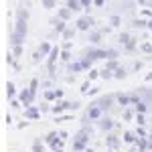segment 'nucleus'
I'll list each match as a JSON object with an SVG mask.
<instances>
[{"instance_id": "nucleus-1", "label": "nucleus", "mask_w": 152, "mask_h": 152, "mask_svg": "<svg viewBox=\"0 0 152 152\" xmlns=\"http://www.w3.org/2000/svg\"><path fill=\"white\" fill-rule=\"evenodd\" d=\"M28 18H31L28 6L23 2L14 12V28L10 31V39H8L10 47L24 45V39H26V33H28Z\"/></svg>"}, {"instance_id": "nucleus-2", "label": "nucleus", "mask_w": 152, "mask_h": 152, "mask_svg": "<svg viewBox=\"0 0 152 152\" xmlns=\"http://www.w3.org/2000/svg\"><path fill=\"white\" fill-rule=\"evenodd\" d=\"M91 134H94V130L89 124H83L79 132L73 136V152H83L87 146H89V138H91Z\"/></svg>"}, {"instance_id": "nucleus-3", "label": "nucleus", "mask_w": 152, "mask_h": 152, "mask_svg": "<svg viewBox=\"0 0 152 152\" xmlns=\"http://www.w3.org/2000/svg\"><path fill=\"white\" fill-rule=\"evenodd\" d=\"M79 107H81V102H77V99H57V104L51 107V114L53 116H61V114H67V112L73 114Z\"/></svg>"}, {"instance_id": "nucleus-4", "label": "nucleus", "mask_w": 152, "mask_h": 152, "mask_svg": "<svg viewBox=\"0 0 152 152\" xmlns=\"http://www.w3.org/2000/svg\"><path fill=\"white\" fill-rule=\"evenodd\" d=\"M104 116H105V110L99 104L91 102L85 107V112H83V116H81V122L83 124H91V122H97L99 118H104Z\"/></svg>"}, {"instance_id": "nucleus-5", "label": "nucleus", "mask_w": 152, "mask_h": 152, "mask_svg": "<svg viewBox=\"0 0 152 152\" xmlns=\"http://www.w3.org/2000/svg\"><path fill=\"white\" fill-rule=\"evenodd\" d=\"M75 26H77L81 33H89L91 28H95V18L91 16V14L85 12V14H81V16L75 20Z\"/></svg>"}, {"instance_id": "nucleus-6", "label": "nucleus", "mask_w": 152, "mask_h": 152, "mask_svg": "<svg viewBox=\"0 0 152 152\" xmlns=\"http://www.w3.org/2000/svg\"><path fill=\"white\" fill-rule=\"evenodd\" d=\"M122 136H116L114 132H107L105 134V148L110 152H118L120 150V146H122Z\"/></svg>"}, {"instance_id": "nucleus-7", "label": "nucleus", "mask_w": 152, "mask_h": 152, "mask_svg": "<svg viewBox=\"0 0 152 152\" xmlns=\"http://www.w3.org/2000/svg\"><path fill=\"white\" fill-rule=\"evenodd\" d=\"M95 124H97V128L102 130V132H105V134H107V132H114V128L118 126V122L114 120V118H110V116L99 118V120H97Z\"/></svg>"}, {"instance_id": "nucleus-8", "label": "nucleus", "mask_w": 152, "mask_h": 152, "mask_svg": "<svg viewBox=\"0 0 152 152\" xmlns=\"http://www.w3.org/2000/svg\"><path fill=\"white\" fill-rule=\"evenodd\" d=\"M116 95L118 94H107V95H102V97L94 99V102H95V104H99L105 112H110V110H112V105L116 104Z\"/></svg>"}, {"instance_id": "nucleus-9", "label": "nucleus", "mask_w": 152, "mask_h": 152, "mask_svg": "<svg viewBox=\"0 0 152 152\" xmlns=\"http://www.w3.org/2000/svg\"><path fill=\"white\" fill-rule=\"evenodd\" d=\"M23 116L26 118V120H39V118L43 116V110H41V107H39V105H26V107H24L23 110Z\"/></svg>"}, {"instance_id": "nucleus-10", "label": "nucleus", "mask_w": 152, "mask_h": 152, "mask_svg": "<svg viewBox=\"0 0 152 152\" xmlns=\"http://www.w3.org/2000/svg\"><path fill=\"white\" fill-rule=\"evenodd\" d=\"M18 99H20V102H23V105L26 107V105H33V104H35L37 97L31 94V89H28V85H26V87H23V89L18 91Z\"/></svg>"}, {"instance_id": "nucleus-11", "label": "nucleus", "mask_w": 152, "mask_h": 152, "mask_svg": "<svg viewBox=\"0 0 152 152\" xmlns=\"http://www.w3.org/2000/svg\"><path fill=\"white\" fill-rule=\"evenodd\" d=\"M51 24H53V33H55V35H63V31L69 26L67 20H63V18H59V16H53V18H51Z\"/></svg>"}, {"instance_id": "nucleus-12", "label": "nucleus", "mask_w": 152, "mask_h": 152, "mask_svg": "<svg viewBox=\"0 0 152 152\" xmlns=\"http://www.w3.org/2000/svg\"><path fill=\"white\" fill-rule=\"evenodd\" d=\"M148 20L150 18H144V16L132 18L130 20V28H134V31H148Z\"/></svg>"}, {"instance_id": "nucleus-13", "label": "nucleus", "mask_w": 152, "mask_h": 152, "mask_svg": "<svg viewBox=\"0 0 152 152\" xmlns=\"http://www.w3.org/2000/svg\"><path fill=\"white\" fill-rule=\"evenodd\" d=\"M87 41H89L91 45H95V47H99L102 41H104V33H102L99 28H91V31L87 33Z\"/></svg>"}, {"instance_id": "nucleus-14", "label": "nucleus", "mask_w": 152, "mask_h": 152, "mask_svg": "<svg viewBox=\"0 0 152 152\" xmlns=\"http://www.w3.org/2000/svg\"><path fill=\"white\" fill-rule=\"evenodd\" d=\"M67 71H69V73H75V75H77V73H83V71H85V65H83V61H81V59L77 57V59H73L71 63H67Z\"/></svg>"}, {"instance_id": "nucleus-15", "label": "nucleus", "mask_w": 152, "mask_h": 152, "mask_svg": "<svg viewBox=\"0 0 152 152\" xmlns=\"http://www.w3.org/2000/svg\"><path fill=\"white\" fill-rule=\"evenodd\" d=\"M73 14H75V12L71 10L67 4L57 8V16H59V18H63V20H67V23H71V20H73Z\"/></svg>"}, {"instance_id": "nucleus-16", "label": "nucleus", "mask_w": 152, "mask_h": 152, "mask_svg": "<svg viewBox=\"0 0 152 152\" xmlns=\"http://www.w3.org/2000/svg\"><path fill=\"white\" fill-rule=\"evenodd\" d=\"M116 104L120 105V107H128V105H132V91H130V94H118L116 95Z\"/></svg>"}, {"instance_id": "nucleus-17", "label": "nucleus", "mask_w": 152, "mask_h": 152, "mask_svg": "<svg viewBox=\"0 0 152 152\" xmlns=\"http://www.w3.org/2000/svg\"><path fill=\"white\" fill-rule=\"evenodd\" d=\"M77 33H79V28L75 26V23H73V24H69V26L63 31V35H61V37H63V39H67V41H73Z\"/></svg>"}, {"instance_id": "nucleus-18", "label": "nucleus", "mask_w": 152, "mask_h": 152, "mask_svg": "<svg viewBox=\"0 0 152 152\" xmlns=\"http://www.w3.org/2000/svg\"><path fill=\"white\" fill-rule=\"evenodd\" d=\"M122 49H124V53H134L136 49H140V45H138V37H132Z\"/></svg>"}, {"instance_id": "nucleus-19", "label": "nucleus", "mask_w": 152, "mask_h": 152, "mask_svg": "<svg viewBox=\"0 0 152 152\" xmlns=\"http://www.w3.org/2000/svg\"><path fill=\"white\" fill-rule=\"evenodd\" d=\"M53 47H55V45H51V41H41V43H39V51H41V53H43V57L47 59L49 57V53H51V51H53Z\"/></svg>"}, {"instance_id": "nucleus-20", "label": "nucleus", "mask_w": 152, "mask_h": 152, "mask_svg": "<svg viewBox=\"0 0 152 152\" xmlns=\"http://www.w3.org/2000/svg\"><path fill=\"white\" fill-rule=\"evenodd\" d=\"M43 99L45 102H57V87H47L43 91Z\"/></svg>"}, {"instance_id": "nucleus-21", "label": "nucleus", "mask_w": 152, "mask_h": 152, "mask_svg": "<svg viewBox=\"0 0 152 152\" xmlns=\"http://www.w3.org/2000/svg\"><path fill=\"white\" fill-rule=\"evenodd\" d=\"M43 140H45V144H47L49 148H51V146H53V144L59 140V130H53V132H49V134L45 136V138H43Z\"/></svg>"}, {"instance_id": "nucleus-22", "label": "nucleus", "mask_w": 152, "mask_h": 152, "mask_svg": "<svg viewBox=\"0 0 152 152\" xmlns=\"http://www.w3.org/2000/svg\"><path fill=\"white\" fill-rule=\"evenodd\" d=\"M4 87H6V97H8V102L14 99V97H18V95H16V85H14V81H6Z\"/></svg>"}, {"instance_id": "nucleus-23", "label": "nucleus", "mask_w": 152, "mask_h": 152, "mask_svg": "<svg viewBox=\"0 0 152 152\" xmlns=\"http://www.w3.org/2000/svg\"><path fill=\"white\" fill-rule=\"evenodd\" d=\"M128 67H124V65H120L116 71H114V79H118V81H122V79H126L128 77Z\"/></svg>"}, {"instance_id": "nucleus-24", "label": "nucleus", "mask_w": 152, "mask_h": 152, "mask_svg": "<svg viewBox=\"0 0 152 152\" xmlns=\"http://www.w3.org/2000/svg\"><path fill=\"white\" fill-rule=\"evenodd\" d=\"M122 140L126 142V144H136L138 136H136V132H130V130H126V132L122 134Z\"/></svg>"}, {"instance_id": "nucleus-25", "label": "nucleus", "mask_w": 152, "mask_h": 152, "mask_svg": "<svg viewBox=\"0 0 152 152\" xmlns=\"http://www.w3.org/2000/svg\"><path fill=\"white\" fill-rule=\"evenodd\" d=\"M134 110H136V112H140V114H148L150 104H148V102H144V99H140L138 104H134Z\"/></svg>"}, {"instance_id": "nucleus-26", "label": "nucleus", "mask_w": 152, "mask_h": 152, "mask_svg": "<svg viewBox=\"0 0 152 152\" xmlns=\"http://www.w3.org/2000/svg\"><path fill=\"white\" fill-rule=\"evenodd\" d=\"M122 118H124V122H130L132 118H136V110H134V105L132 107H124V112H122Z\"/></svg>"}, {"instance_id": "nucleus-27", "label": "nucleus", "mask_w": 152, "mask_h": 152, "mask_svg": "<svg viewBox=\"0 0 152 152\" xmlns=\"http://www.w3.org/2000/svg\"><path fill=\"white\" fill-rule=\"evenodd\" d=\"M39 87H41V79L39 77H33L31 81H28V89H31V94L37 97V91H39Z\"/></svg>"}, {"instance_id": "nucleus-28", "label": "nucleus", "mask_w": 152, "mask_h": 152, "mask_svg": "<svg viewBox=\"0 0 152 152\" xmlns=\"http://www.w3.org/2000/svg\"><path fill=\"white\" fill-rule=\"evenodd\" d=\"M31 152H45V140L41 142V138H35L33 146H31Z\"/></svg>"}, {"instance_id": "nucleus-29", "label": "nucleus", "mask_w": 152, "mask_h": 152, "mask_svg": "<svg viewBox=\"0 0 152 152\" xmlns=\"http://www.w3.org/2000/svg\"><path fill=\"white\" fill-rule=\"evenodd\" d=\"M59 61H61V63H65V65L71 63V61H73V53H71L69 49H61V59H59Z\"/></svg>"}, {"instance_id": "nucleus-30", "label": "nucleus", "mask_w": 152, "mask_h": 152, "mask_svg": "<svg viewBox=\"0 0 152 152\" xmlns=\"http://www.w3.org/2000/svg\"><path fill=\"white\" fill-rule=\"evenodd\" d=\"M107 23H110L112 28H120V26H122V16H120V14H112V16L107 18Z\"/></svg>"}, {"instance_id": "nucleus-31", "label": "nucleus", "mask_w": 152, "mask_h": 152, "mask_svg": "<svg viewBox=\"0 0 152 152\" xmlns=\"http://www.w3.org/2000/svg\"><path fill=\"white\" fill-rule=\"evenodd\" d=\"M65 4H67V6H69V8H71L73 12H81V10H83V6H81V0H67Z\"/></svg>"}, {"instance_id": "nucleus-32", "label": "nucleus", "mask_w": 152, "mask_h": 152, "mask_svg": "<svg viewBox=\"0 0 152 152\" xmlns=\"http://www.w3.org/2000/svg\"><path fill=\"white\" fill-rule=\"evenodd\" d=\"M120 65H122V63H120V59H107V61H105V69H112V71H116L118 67H120Z\"/></svg>"}, {"instance_id": "nucleus-33", "label": "nucleus", "mask_w": 152, "mask_h": 152, "mask_svg": "<svg viewBox=\"0 0 152 152\" xmlns=\"http://www.w3.org/2000/svg\"><path fill=\"white\" fill-rule=\"evenodd\" d=\"M134 122H136V126H146V124H148V120H146V114H140V112H136V118H134Z\"/></svg>"}, {"instance_id": "nucleus-34", "label": "nucleus", "mask_w": 152, "mask_h": 152, "mask_svg": "<svg viewBox=\"0 0 152 152\" xmlns=\"http://www.w3.org/2000/svg\"><path fill=\"white\" fill-rule=\"evenodd\" d=\"M99 77H102V79H105V81H110V79H114V71L112 69H99Z\"/></svg>"}, {"instance_id": "nucleus-35", "label": "nucleus", "mask_w": 152, "mask_h": 152, "mask_svg": "<svg viewBox=\"0 0 152 152\" xmlns=\"http://www.w3.org/2000/svg\"><path fill=\"white\" fill-rule=\"evenodd\" d=\"M130 39H132V35H130V33H126V31H124V33H120V35H118V43H120V45H122V47H124V45H126V43H128Z\"/></svg>"}, {"instance_id": "nucleus-36", "label": "nucleus", "mask_w": 152, "mask_h": 152, "mask_svg": "<svg viewBox=\"0 0 152 152\" xmlns=\"http://www.w3.org/2000/svg\"><path fill=\"white\" fill-rule=\"evenodd\" d=\"M41 6L47 10H53V8H57V0H41Z\"/></svg>"}, {"instance_id": "nucleus-37", "label": "nucleus", "mask_w": 152, "mask_h": 152, "mask_svg": "<svg viewBox=\"0 0 152 152\" xmlns=\"http://www.w3.org/2000/svg\"><path fill=\"white\" fill-rule=\"evenodd\" d=\"M10 51H12V55L16 59H20L23 57V53H24V45H16V47H10Z\"/></svg>"}, {"instance_id": "nucleus-38", "label": "nucleus", "mask_w": 152, "mask_h": 152, "mask_svg": "<svg viewBox=\"0 0 152 152\" xmlns=\"http://www.w3.org/2000/svg\"><path fill=\"white\" fill-rule=\"evenodd\" d=\"M138 51H142V53H146V55H152V43H148V41H144V43H140V49Z\"/></svg>"}, {"instance_id": "nucleus-39", "label": "nucleus", "mask_w": 152, "mask_h": 152, "mask_svg": "<svg viewBox=\"0 0 152 152\" xmlns=\"http://www.w3.org/2000/svg\"><path fill=\"white\" fill-rule=\"evenodd\" d=\"M67 120H73V114H71V112H67V114H61V116H55V124L67 122Z\"/></svg>"}, {"instance_id": "nucleus-40", "label": "nucleus", "mask_w": 152, "mask_h": 152, "mask_svg": "<svg viewBox=\"0 0 152 152\" xmlns=\"http://www.w3.org/2000/svg\"><path fill=\"white\" fill-rule=\"evenodd\" d=\"M31 61H33V63H35V65H39V63H41V61H45V57H43V53H41V51H39V49H37L35 53H33V57H31Z\"/></svg>"}, {"instance_id": "nucleus-41", "label": "nucleus", "mask_w": 152, "mask_h": 152, "mask_svg": "<svg viewBox=\"0 0 152 152\" xmlns=\"http://www.w3.org/2000/svg\"><path fill=\"white\" fill-rule=\"evenodd\" d=\"M87 79H91V81L102 79V77H99V69H94V67H91V69H89V73H87Z\"/></svg>"}, {"instance_id": "nucleus-42", "label": "nucleus", "mask_w": 152, "mask_h": 152, "mask_svg": "<svg viewBox=\"0 0 152 152\" xmlns=\"http://www.w3.org/2000/svg\"><path fill=\"white\" fill-rule=\"evenodd\" d=\"M136 136L138 138H144V136H150V134H148L146 126H136Z\"/></svg>"}, {"instance_id": "nucleus-43", "label": "nucleus", "mask_w": 152, "mask_h": 152, "mask_svg": "<svg viewBox=\"0 0 152 152\" xmlns=\"http://www.w3.org/2000/svg\"><path fill=\"white\" fill-rule=\"evenodd\" d=\"M4 61H6V63H8L10 67H14V65H16V57L12 55V51H8V53H6V57H4Z\"/></svg>"}, {"instance_id": "nucleus-44", "label": "nucleus", "mask_w": 152, "mask_h": 152, "mask_svg": "<svg viewBox=\"0 0 152 152\" xmlns=\"http://www.w3.org/2000/svg\"><path fill=\"white\" fill-rule=\"evenodd\" d=\"M61 148H65V140H63V138L59 136V140L55 142L53 146H51V152H53V150H61Z\"/></svg>"}, {"instance_id": "nucleus-45", "label": "nucleus", "mask_w": 152, "mask_h": 152, "mask_svg": "<svg viewBox=\"0 0 152 152\" xmlns=\"http://www.w3.org/2000/svg\"><path fill=\"white\" fill-rule=\"evenodd\" d=\"M91 89V79H85L83 81V85H81V94L83 95H87V91Z\"/></svg>"}, {"instance_id": "nucleus-46", "label": "nucleus", "mask_w": 152, "mask_h": 152, "mask_svg": "<svg viewBox=\"0 0 152 152\" xmlns=\"http://www.w3.org/2000/svg\"><path fill=\"white\" fill-rule=\"evenodd\" d=\"M144 18H152V8L150 6H142V12H140Z\"/></svg>"}, {"instance_id": "nucleus-47", "label": "nucleus", "mask_w": 152, "mask_h": 152, "mask_svg": "<svg viewBox=\"0 0 152 152\" xmlns=\"http://www.w3.org/2000/svg\"><path fill=\"white\" fill-rule=\"evenodd\" d=\"M81 6H83V10L89 14V8L94 6V0H81Z\"/></svg>"}, {"instance_id": "nucleus-48", "label": "nucleus", "mask_w": 152, "mask_h": 152, "mask_svg": "<svg viewBox=\"0 0 152 152\" xmlns=\"http://www.w3.org/2000/svg\"><path fill=\"white\" fill-rule=\"evenodd\" d=\"M144 67V61H134V65H132V71H140Z\"/></svg>"}, {"instance_id": "nucleus-49", "label": "nucleus", "mask_w": 152, "mask_h": 152, "mask_svg": "<svg viewBox=\"0 0 152 152\" xmlns=\"http://www.w3.org/2000/svg\"><path fill=\"white\" fill-rule=\"evenodd\" d=\"M71 47H73V41H67V39H63V43H61V49H69V51H71Z\"/></svg>"}, {"instance_id": "nucleus-50", "label": "nucleus", "mask_w": 152, "mask_h": 152, "mask_svg": "<svg viewBox=\"0 0 152 152\" xmlns=\"http://www.w3.org/2000/svg\"><path fill=\"white\" fill-rule=\"evenodd\" d=\"M28 124H31V122H28V120L24 118V122H18V124H16V128H18V130H24L26 126H28Z\"/></svg>"}, {"instance_id": "nucleus-51", "label": "nucleus", "mask_w": 152, "mask_h": 152, "mask_svg": "<svg viewBox=\"0 0 152 152\" xmlns=\"http://www.w3.org/2000/svg\"><path fill=\"white\" fill-rule=\"evenodd\" d=\"M94 6H95V8H104L105 0H94Z\"/></svg>"}, {"instance_id": "nucleus-52", "label": "nucleus", "mask_w": 152, "mask_h": 152, "mask_svg": "<svg viewBox=\"0 0 152 152\" xmlns=\"http://www.w3.org/2000/svg\"><path fill=\"white\" fill-rule=\"evenodd\" d=\"M59 136H61L63 140H67V138H69V132H67V130H59Z\"/></svg>"}, {"instance_id": "nucleus-53", "label": "nucleus", "mask_w": 152, "mask_h": 152, "mask_svg": "<svg viewBox=\"0 0 152 152\" xmlns=\"http://www.w3.org/2000/svg\"><path fill=\"white\" fill-rule=\"evenodd\" d=\"M12 122H14V120H12V116H10V114H6V116H4V124H6V126H10Z\"/></svg>"}, {"instance_id": "nucleus-54", "label": "nucleus", "mask_w": 152, "mask_h": 152, "mask_svg": "<svg viewBox=\"0 0 152 152\" xmlns=\"http://www.w3.org/2000/svg\"><path fill=\"white\" fill-rule=\"evenodd\" d=\"M97 94H99V87H91V89L87 91V95H89V97H91V95H97Z\"/></svg>"}, {"instance_id": "nucleus-55", "label": "nucleus", "mask_w": 152, "mask_h": 152, "mask_svg": "<svg viewBox=\"0 0 152 152\" xmlns=\"http://www.w3.org/2000/svg\"><path fill=\"white\" fill-rule=\"evenodd\" d=\"M63 95H65V91L61 87H57V99H63Z\"/></svg>"}, {"instance_id": "nucleus-56", "label": "nucleus", "mask_w": 152, "mask_h": 152, "mask_svg": "<svg viewBox=\"0 0 152 152\" xmlns=\"http://www.w3.org/2000/svg\"><path fill=\"white\" fill-rule=\"evenodd\" d=\"M138 2V6H148V0H136Z\"/></svg>"}, {"instance_id": "nucleus-57", "label": "nucleus", "mask_w": 152, "mask_h": 152, "mask_svg": "<svg viewBox=\"0 0 152 152\" xmlns=\"http://www.w3.org/2000/svg\"><path fill=\"white\" fill-rule=\"evenodd\" d=\"M146 81H152V71L148 73V75H146Z\"/></svg>"}, {"instance_id": "nucleus-58", "label": "nucleus", "mask_w": 152, "mask_h": 152, "mask_svg": "<svg viewBox=\"0 0 152 152\" xmlns=\"http://www.w3.org/2000/svg\"><path fill=\"white\" fill-rule=\"evenodd\" d=\"M148 31H150V33H152V18H150V20H148Z\"/></svg>"}, {"instance_id": "nucleus-59", "label": "nucleus", "mask_w": 152, "mask_h": 152, "mask_svg": "<svg viewBox=\"0 0 152 152\" xmlns=\"http://www.w3.org/2000/svg\"><path fill=\"white\" fill-rule=\"evenodd\" d=\"M83 152H95V150H94V148H89V146H87V148H85Z\"/></svg>"}, {"instance_id": "nucleus-60", "label": "nucleus", "mask_w": 152, "mask_h": 152, "mask_svg": "<svg viewBox=\"0 0 152 152\" xmlns=\"http://www.w3.org/2000/svg\"><path fill=\"white\" fill-rule=\"evenodd\" d=\"M53 152H63V148H61V150H53Z\"/></svg>"}, {"instance_id": "nucleus-61", "label": "nucleus", "mask_w": 152, "mask_h": 152, "mask_svg": "<svg viewBox=\"0 0 152 152\" xmlns=\"http://www.w3.org/2000/svg\"><path fill=\"white\" fill-rule=\"evenodd\" d=\"M148 6H150V8H152V2H150V4H148Z\"/></svg>"}, {"instance_id": "nucleus-62", "label": "nucleus", "mask_w": 152, "mask_h": 152, "mask_svg": "<svg viewBox=\"0 0 152 152\" xmlns=\"http://www.w3.org/2000/svg\"><path fill=\"white\" fill-rule=\"evenodd\" d=\"M150 2H152V0H148V4H150Z\"/></svg>"}]
</instances>
